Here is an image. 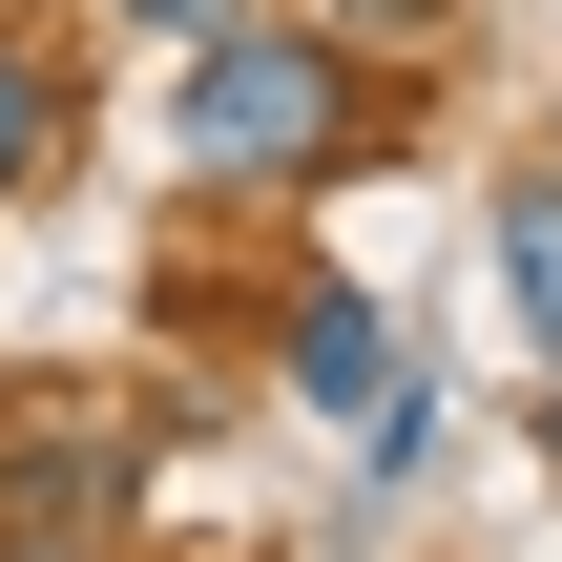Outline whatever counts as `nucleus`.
<instances>
[{
  "instance_id": "nucleus-6",
  "label": "nucleus",
  "mask_w": 562,
  "mask_h": 562,
  "mask_svg": "<svg viewBox=\"0 0 562 562\" xmlns=\"http://www.w3.org/2000/svg\"><path fill=\"white\" fill-rule=\"evenodd\" d=\"M292 21H334V42H438L459 0H292Z\"/></svg>"
},
{
  "instance_id": "nucleus-2",
  "label": "nucleus",
  "mask_w": 562,
  "mask_h": 562,
  "mask_svg": "<svg viewBox=\"0 0 562 562\" xmlns=\"http://www.w3.org/2000/svg\"><path fill=\"white\" fill-rule=\"evenodd\" d=\"M125 521V417H21L0 438V542H104Z\"/></svg>"
},
{
  "instance_id": "nucleus-4",
  "label": "nucleus",
  "mask_w": 562,
  "mask_h": 562,
  "mask_svg": "<svg viewBox=\"0 0 562 562\" xmlns=\"http://www.w3.org/2000/svg\"><path fill=\"white\" fill-rule=\"evenodd\" d=\"M63 167V42H21V0H0V209Z\"/></svg>"
},
{
  "instance_id": "nucleus-7",
  "label": "nucleus",
  "mask_w": 562,
  "mask_h": 562,
  "mask_svg": "<svg viewBox=\"0 0 562 562\" xmlns=\"http://www.w3.org/2000/svg\"><path fill=\"white\" fill-rule=\"evenodd\" d=\"M125 42H209V21H250V0H104Z\"/></svg>"
},
{
  "instance_id": "nucleus-8",
  "label": "nucleus",
  "mask_w": 562,
  "mask_h": 562,
  "mask_svg": "<svg viewBox=\"0 0 562 562\" xmlns=\"http://www.w3.org/2000/svg\"><path fill=\"white\" fill-rule=\"evenodd\" d=\"M0 562H83V542H0Z\"/></svg>"
},
{
  "instance_id": "nucleus-3",
  "label": "nucleus",
  "mask_w": 562,
  "mask_h": 562,
  "mask_svg": "<svg viewBox=\"0 0 562 562\" xmlns=\"http://www.w3.org/2000/svg\"><path fill=\"white\" fill-rule=\"evenodd\" d=\"M271 375H292V396H313V417H375V396H396V313H375V292H334V271H313V292H292V313H271Z\"/></svg>"
},
{
  "instance_id": "nucleus-5",
  "label": "nucleus",
  "mask_w": 562,
  "mask_h": 562,
  "mask_svg": "<svg viewBox=\"0 0 562 562\" xmlns=\"http://www.w3.org/2000/svg\"><path fill=\"white\" fill-rule=\"evenodd\" d=\"M501 292H521V334L562 355V188H521V209H501Z\"/></svg>"
},
{
  "instance_id": "nucleus-9",
  "label": "nucleus",
  "mask_w": 562,
  "mask_h": 562,
  "mask_svg": "<svg viewBox=\"0 0 562 562\" xmlns=\"http://www.w3.org/2000/svg\"><path fill=\"white\" fill-rule=\"evenodd\" d=\"M542 459H562V396H542Z\"/></svg>"
},
{
  "instance_id": "nucleus-1",
  "label": "nucleus",
  "mask_w": 562,
  "mask_h": 562,
  "mask_svg": "<svg viewBox=\"0 0 562 562\" xmlns=\"http://www.w3.org/2000/svg\"><path fill=\"white\" fill-rule=\"evenodd\" d=\"M334 146H375V83H355L334 21L250 0V21L188 42V83H167V167L188 188H334Z\"/></svg>"
}]
</instances>
